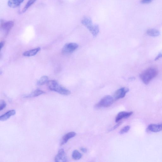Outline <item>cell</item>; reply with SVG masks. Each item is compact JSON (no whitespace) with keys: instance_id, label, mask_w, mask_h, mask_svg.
Listing matches in <instances>:
<instances>
[{"instance_id":"obj_3","label":"cell","mask_w":162,"mask_h":162,"mask_svg":"<svg viewBox=\"0 0 162 162\" xmlns=\"http://www.w3.org/2000/svg\"><path fill=\"white\" fill-rule=\"evenodd\" d=\"M82 24L91 32L92 35L96 37L99 33L100 28L97 25H93L92 20L89 17L85 16L82 20Z\"/></svg>"},{"instance_id":"obj_5","label":"cell","mask_w":162,"mask_h":162,"mask_svg":"<svg viewBox=\"0 0 162 162\" xmlns=\"http://www.w3.org/2000/svg\"><path fill=\"white\" fill-rule=\"evenodd\" d=\"M78 44L76 43H70L65 44L62 49L63 54H70L73 52L78 47Z\"/></svg>"},{"instance_id":"obj_7","label":"cell","mask_w":162,"mask_h":162,"mask_svg":"<svg viewBox=\"0 0 162 162\" xmlns=\"http://www.w3.org/2000/svg\"><path fill=\"white\" fill-rule=\"evenodd\" d=\"M129 91V88H122L118 90L114 94L115 99L117 100L124 98Z\"/></svg>"},{"instance_id":"obj_19","label":"cell","mask_w":162,"mask_h":162,"mask_svg":"<svg viewBox=\"0 0 162 162\" xmlns=\"http://www.w3.org/2000/svg\"><path fill=\"white\" fill-rule=\"evenodd\" d=\"M37 0H29L25 5L24 9L22 10V12L24 13L32 5L37 1Z\"/></svg>"},{"instance_id":"obj_11","label":"cell","mask_w":162,"mask_h":162,"mask_svg":"<svg viewBox=\"0 0 162 162\" xmlns=\"http://www.w3.org/2000/svg\"><path fill=\"white\" fill-rule=\"evenodd\" d=\"M148 130L153 132H158L162 130V123L156 124H152L149 125Z\"/></svg>"},{"instance_id":"obj_10","label":"cell","mask_w":162,"mask_h":162,"mask_svg":"<svg viewBox=\"0 0 162 162\" xmlns=\"http://www.w3.org/2000/svg\"><path fill=\"white\" fill-rule=\"evenodd\" d=\"M76 133L74 132H70L67 133L63 136L61 143V146H62L66 144L69 140L76 136Z\"/></svg>"},{"instance_id":"obj_16","label":"cell","mask_w":162,"mask_h":162,"mask_svg":"<svg viewBox=\"0 0 162 162\" xmlns=\"http://www.w3.org/2000/svg\"><path fill=\"white\" fill-rule=\"evenodd\" d=\"M147 33L149 36L154 37L158 36L160 34L159 32L155 29H150L148 30Z\"/></svg>"},{"instance_id":"obj_24","label":"cell","mask_w":162,"mask_h":162,"mask_svg":"<svg viewBox=\"0 0 162 162\" xmlns=\"http://www.w3.org/2000/svg\"><path fill=\"white\" fill-rule=\"evenodd\" d=\"M80 150L83 152L86 153L87 152V149L85 148L82 147L80 148Z\"/></svg>"},{"instance_id":"obj_8","label":"cell","mask_w":162,"mask_h":162,"mask_svg":"<svg viewBox=\"0 0 162 162\" xmlns=\"http://www.w3.org/2000/svg\"><path fill=\"white\" fill-rule=\"evenodd\" d=\"M14 25V22L13 21H9L6 22H2L1 21V27L7 34L12 28Z\"/></svg>"},{"instance_id":"obj_12","label":"cell","mask_w":162,"mask_h":162,"mask_svg":"<svg viewBox=\"0 0 162 162\" xmlns=\"http://www.w3.org/2000/svg\"><path fill=\"white\" fill-rule=\"evenodd\" d=\"M16 114L15 110H10L0 117V120L2 121H6L11 116H13Z\"/></svg>"},{"instance_id":"obj_6","label":"cell","mask_w":162,"mask_h":162,"mask_svg":"<svg viewBox=\"0 0 162 162\" xmlns=\"http://www.w3.org/2000/svg\"><path fill=\"white\" fill-rule=\"evenodd\" d=\"M56 162H65L68 161L66 154L63 149H60L55 159Z\"/></svg>"},{"instance_id":"obj_26","label":"cell","mask_w":162,"mask_h":162,"mask_svg":"<svg viewBox=\"0 0 162 162\" xmlns=\"http://www.w3.org/2000/svg\"><path fill=\"white\" fill-rule=\"evenodd\" d=\"M4 45V42L3 41L1 42V49L2 50Z\"/></svg>"},{"instance_id":"obj_23","label":"cell","mask_w":162,"mask_h":162,"mask_svg":"<svg viewBox=\"0 0 162 162\" xmlns=\"http://www.w3.org/2000/svg\"><path fill=\"white\" fill-rule=\"evenodd\" d=\"M152 1V0H141V3L143 4L149 3Z\"/></svg>"},{"instance_id":"obj_2","label":"cell","mask_w":162,"mask_h":162,"mask_svg":"<svg viewBox=\"0 0 162 162\" xmlns=\"http://www.w3.org/2000/svg\"><path fill=\"white\" fill-rule=\"evenodd\" d=\"M158 72L157 69L150 68L143 71L140 76L143 82L146 85L149 84L153 79L158 75Z\"/></svg>"},{"instance_id":"obj_22","label":"cell","mask_w":162,"mask_h":162,"mask_svg":"<svg viewBox=\"0 0 162 162\" xmlns=\"http://www.w3.org/2000/svg\"><path fill=\"white\" fill-rule=\"evenodd\" d=\"M122 122H119L116 125H115L113 128L109 130V131H112L117 129L122 124Z\"/></svg>"},{"instance_id":"obj_13","label":"cell","mask_w":162,"mask_h":162,"mask_svg":"<svg viewBox=\"0 0 162 162\" xmlns=\"http://www.w3.org/2000/svg\"><path fill=\"white\" fill-rule=\"evenodd\" d=\"M25 0H9L8 5L10 8H16L19 7Z\"/></svg>"},{"instance_id":"obj_18","label":"cell","mask_w":162,"mask_h":162,"mask_svg":"<svg viewBox=\"0 0 162 162\" xmlns=\"http://www.w3.org/2000/svg\"><path fill=\"white\" fill-rule=\"evenodd\" d=\"M82 155L77 150H74L72 154V157L74 160H79L82 158Z\"/></svg>"},{"instance_id":"obj_14","label":"cell","mask_w":162,"mask_h":162,"mask_svg":"<svg viewBox=\"0 0 162 162\" xmlns=\"http://www.w3.org/2000/svg\"><path fill=\"white\" fill-rule=\"evenodd\" d=\"M45 92L40 89H37L34 90L30 94L25 95L23 96L24 98H29L34 97L38 96L40 95L45 94Z\"/></svg>"},{"instance_id":"obj_20","label":"cell","mask_w":162,"mask_h":162,"mask_svg":"<svg viewBox=\"0 0 162 162\" xmlns=\"http://www.w3.org/2000/svg\"><path fill=\"white\" fill-rule=\"evenodd\" d=\"M130 126L129 125H127L124 127L120 130L119 132L120 134H123L127 133L130 130Z\"/></svg>"},{"instance_id":"obj_17","label":"cell","mask_w":162,"mask_h":162,"mask_svg":"<svg viewBox=\"0 0 162 162\" xmlns=\"http://www.w3.org/2000/svg\"><path fill=\"white\" fill-rule=\"evenodd\" d=\"M49 81V78L46 76L40 78L38 81L37 84L39 86H42L47 83Z\"/></svg>"},{"instance_id":"obj_1","label":"cell","mask_w":162,"mask_h":162,"mask_svg":"<svg viewBox=\"0 0 162 162\" xmlns=\"http://www.w3.org/2000/svg\"><path fill=\"white\" fill-rule=\"evenodd\" d=\"M47 85L50 90L56 92L61 94L68 95L71 93L70 91L60 85L55 80L49 81Z\"/></svg>"},{"instance_id":"obj_25","label":"cell","mask_w":162,"mask_h":162,"mask_svg":"<svg viewBox=\"0 0 162 162\" xmlns=\"http://www.w3.org/2000/svg\"><path fill=\"white\" fill-rule=\"evenodd\" d=\"M161 57H162V54H160L157 57H156L155 60H158Z\"/></svg>"},{"instance_id":"obj_15","label":"cell","mask_w":162,"mask_h":162,"mask_svg":"<svg viewBox=\"0 0 162 162\" xmlns=\"http://www.w3.org/2000/svg\"><path fill=\"white\" fill-rule=\"evenodd\" d=\"M40 50V47L26 51L23 53L22 55L25 56L31 57L35 56Z\"/></svg>"},{"instance_id":"obj_9","label":"cell","mask_w":162,"mask_h":162,"mask_svg":"<svg viewBox=\"0 0 162 162\" xmlns=\"http://www.w3.org/2000/svg\"><path fill=\"white\" fill-rule=\"evenodd\" d=\"M133 112H119L117 115L115 119V121L116 123L123 119L127 118L130 117L133 114Z\"/></svg>"},{"instance_id":"obj_21","label":"cell","mask_w":162,"mask_h":162,"mask_svg":"<svg viewBox=\"0 0 162 162\" xmlns=\"http://www.w3.org/2000/svg\"><path fill=\"white\" fill-rule=\"evenodd\" d=\"M7 106V104L4 100H2L0 103V111H1L5 108Z\"/></svg>"},{"instance_id":"obj_4","label":"cell","mask_w":162,"mask_h":162,"mask_svg":"<svg viewBox=\"0 0 162 162\" xmlns=\"http://www.w3.org/2000/svg\"><path fill=\"white\" fill-rule=\"evenodd\" d=\"M113 101L114 99L112 97L106 95L102 98L100 101L96 104L95 107L96 108L109 107L112 105Z\"/></svg>"}]
</instances>
